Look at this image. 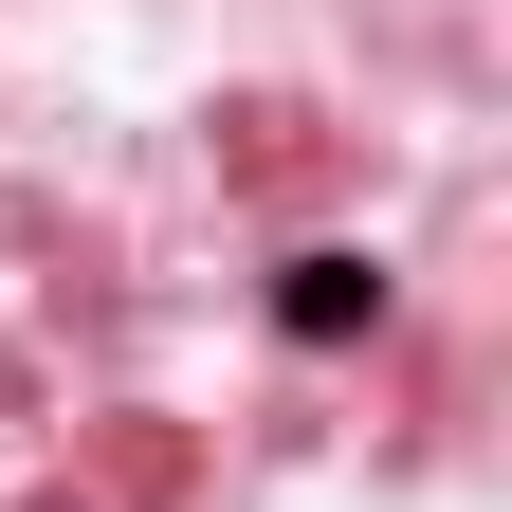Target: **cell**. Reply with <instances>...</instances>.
I'll return each mask as SVG.
<instances>
[{
	"mask_svg": "<svg viewBox=\"0 0 512 512\" xmlns=\"http://www.w3.org/2000/svg\"><path fill=\"white\" fill-rule=\"evenodd\" d=\"M366 311H384V275H366V256H293V275H275V330H293V348H348Z\"/></svg>",
	"mask_w": 512,
	"mask_h": 512,
	"instance_id": "obj_1",
	"label": "cell"
}]
</instances>
